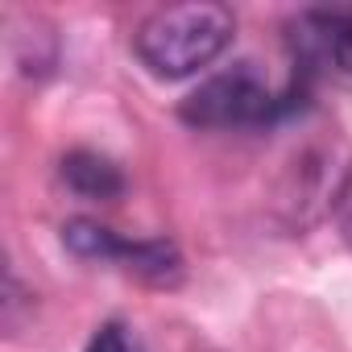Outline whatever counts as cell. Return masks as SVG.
<instances>
[{"label":"cell","mask_w":352,"mask_h":352,"mask_svg":"<svg viewBox=\"0 0 352 352\" xmlns=\"http://www.w3.org/2000/svg\"><path fill=\"white\" fill-rule=\"evenodd\" d=\"M294 46L307 63H331L336 71L352 75V5L307 9L294 21Z\"/></svg>","instance_id":"cell-4"},{"label":"cell","mask_w":352,"mask_h":352,"mask_svg":"<svg viewBox=\"0 0 352 352\" xmlns=\"http://www.w3.org/2000/svg\"><path fill=\"white\" fill-rule=\"evenodd\" d=\"M282 100L274 96L270 79L257 71V63H232L228 71L208 75L179 108V116L195 129H249L265 124Z\"/></svg>","instance_id":"cell-2"},{"label":"cell","mask_w":352,"mask_h":352,"mask_svg":"<svg viewBox=\"0 0 352 352\" xmlns=\"http://www.w3.org/2000/svg\"><path fill=\"white\" fill-rule=\"evenodd\" d=\"M83 352H141V340L124 323H100Z\"/></svg>","instance_id":"cell-6"},{"label":"cell","mask_w":352,"mask_h":352,"mask_svg":"<svg viewBox=\"0 0 352 352\" xmlns=\"http://www.w3.org/2000/svg\"><path fill=\"white\" fill-rule=\"evenodd\" d=\"M63 245L87 261H116L149 286H179L183 257L170 241H129L96 220H71L63 228Z\"/></svg>","instance_id":"cell-3"},{"label":"cell","mask_w":352,"mask_h":352,"mask_svg":"<svg viewBox=\"0 0 352 352\" xmlns=\"http://www.w3.org/2000/svg\"><path fill=\"white\" fill-rule=\"evenodd\" d=\"M232 34H236L232 9L216 5V0H191V5L153 9L133 34V50L149 75L187 79L212 67L232 46Z\"/></svg>","instance_id":"cell-1"},{"label":"cell","mask_w":352,"mask_h":352,"mask_svg":"<svg viewBox=\"0 0 352 352\" xmlns=\"http://www.w3.org/2000/svg\"><path fill=\"white\" fill-rule=\"evenodd\" d=\"M58 174H63V183L75 195H83V199H116V195H124L120 166L112 157H104V153H91V149L67 153L63 166H58Z\"/></svg>","instance_id":"cell-5"},{"label":"cell","mask_w":352,"mask_h":352,"mask_svg":"<svg viewBox=\"0 0 352 352\" xmlns=\"http://www.w3.org/2000/svg\"><path fill=\"white\" fill-rule=\"evenodd\" d=\"M340 232H344V241L352 249V187L340 191Z\"/></svg>","instance_id":"cell-7"}]
</instances>
